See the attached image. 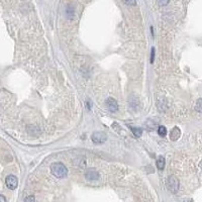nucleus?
<instances>
[{
    "label": "nucleus",
    "mask_w": 202,
    "mask_h": 202,
    "mask_svg": "<svg viewBox=\"0 0 202 202\" xmlns=\"http://www.w3.org/2000/svg\"><path fill=\"white\" fill-rule=\"evenodd\" d=\"M51 172L57 178H65L68 174V170L62 163H54L51 165Z\"/></svg>",
    "instance_id": "nucleus-1"
},
{
    "label": "nucleus",
    "mask_w": 202,
    "mask_h": 202,
    "mask_svg": "<svg viewBox=\"0 0 202 202\" xmlns=\"http://www.w3.org/2000/svg\"><path fill=\"white\" fill-rule=\"evenodd\" d=\"M166 184H167V187L171 192L177 193L179 189V181L177 178L174 177V176H169L167 178V181H166Z\"/></svg>",
    "instance_id": "nucleus-2"
},
{
    "label": "nucleus",
    "mask_w": 202,
    "mask_h": 202,
    "mask_svg": "<svg viewBox=\"0 0 202 202\" xmlns=\"http://www.w3.org/2000/svg\"><path fill=\"white\" fill-rule=\"evenodd\" d=\"M107 140V135L102 131H96L92 134V140L94 144H103Z\"/></svg>",
    "instance_id": "nucleus-3"
},
{
    "label": "nucleus",
    "mask_w": 202,
    "mask_h": 202,
    "mask_svg": "<svg viewBox=\"0 0 202 202\" xmlns=\"http://www.w3.org/2000/svg\"><path fill=\"white\" fill-rule=\"evenodd\" d=\"M5 183H6V186L11 190H14L15 188L17 187V178L13 175H9L7 176L6 179H5Z\"/></svg>",
    "instance_id": "nucleus-4"
},
{
    "label": "nucleus",
    "mask_w": 202,
    "mask_h": 202,
    "mask_svg": "<svg viewBox=\"0 0 202 202\" xmlns=\"http://www.w3.org/2000/svg\"><path fill=\"white\" fill-rule=\"evenodd\" d=\"M106 107L108 108V110H110L111 112H115L117 111V109H118V105H117V101L115 99L111 98V97H109V98H107L106 100Z\"/></svg>",
    "instance_id": "nucleus-5"
},
{
    "label": "nucleus",
    "mask_w": 202,
    "mask_h": 202,
    "mask_svg": "<svg viewBox=\"0 0 202 202\" xmlns=\"http://www.w3.org/2000/svg\"><path fill=\"white\" fill-rule=\"evenodd\" d=\"M85 178L87 180H97L99 179V174L95 169H88L85 172Z\"/></svg>",
    "instance_id": "nucleus-6"
},
{
    "label": "nucleus",
    "mask_w": 202,
    "mask_h": 202,
    "mask_svg": "<svg viewBox=\"0 0 202 202\" xmlns=\"http://www.w3.org/2000/svg\"><path fill=\"white\" fill-rule=\"evenodd\" d=\"M180 134H181L180 129H179L177 126H175L172 130H171L170 139L172 140H177L179 137H180Z\"/></svg>",
    "instance_id": "nucleus-7"
},
{
    "label": "nucleus",
    "mask_w": 202,
    "mask_h": 202,
    "mask_svg": "<svg viewBox=\"0 0 202 202\" xmlns=\"http://www.w3.org/2000/svg\"><path fill=\"white\" fill-rule=\"evenodd\" d=\"M129 102L130 106H132V107H137L139 105V99H137V97H135L134 95H130Z\"/></svg>",
    "instance_id": "nucleus-8"
},
{
    "label": "nucleus",
    "mask_w": 202,
    "mask_h": 202,
    "mask_svg": "<svg viewBox=\"0 0 202 202\" xmlns=\"http://www.w3.org/2000/svg\"><path fill=\"white\" fill-rule=\"evenodd\" d=\"M164 167H165V159H164V157L161 156L157 160V168L159 170H163Z\"/></svg>",
    "instance_id": "nucleus-9"
},
{
    "label": "nucleus",
    "mask_w": 202,
    "mask_h": 202,
    "mask_svg": "<svg viewBox=\"0 0 202 202\" xmlns=\"http://www.w3.org/2000/svg\"><path fill=\"white\" fill-rule=\"evenodd\" d=\"M66 14H67V16L69 18H73L74 16V8L71 5H69L67 7V9H66Z\"/></svg>",
    "instance_id": "nucleus-10"
},
{
    "label": "nucleus",
    "mask_w": 202,
    "mask_h": 202,
    "mask_svg": "<svg viewBox=\"0 0 202 202\" xmlns=\"http://www.w3.org/2000/svg\"><path fill=\"white\" fill-rule=\"evenodd\" d=\"M131 131L135 137H140L143 134V130L140 129H137V127H131Z\"/></svg>",
    "instance_id": "nucleus-11"
},
{
    "label": "nucleus",
    "mask_w": 202,
    "mask_h": 202,
    "mask_svg": "<svg viewBox=\"0 0 202 202\" xmlns=\"http://www.w3.org/2000/svg\"><path fill=\"white\" fill-rule=\"evenodd\" d=\"M195 109H196V111L199 112V113H202V98L198 99L197 102H196Z\"/></svg>",
    "instance_id": "nucleus-12"
},
{
    "label": "nucleus",
    "mask_w": 202,
    "mask_h": 202,
    "mask_svg": "<svg viewBox=\"0 0 202 202\" xmlns=\"http://www.w3.org/2000/svg\"><path fill=\"white\" fill-rule=\"evenodd\" d=\"M158 134H159V135H161V137H165L166 134H167V129H166L165 126H159V129H158Z\"/></svg>",
    "instance_id": "nucleus-13"
},
{
    "label": "nucleus",
    "mask_w": 202,
    "mask_h": 202,
    "mask_svg": "<svg viewBox=\"0 0 202 202\" xmlns=\"http://www.w3.org/2000/svg\"><path fill=\"white\" fill-rule=\"evenodd\" d=\"M123 2H124L125 4H127V5H132V6L137 4V1H135V0H123Z\"/></svg>",
    "instance_id": "nucleus-14"
},
{
    "label": "nucleus",
    "mask_w": 202,
    "mask_h": 202,
    "mask_svg": "<svg viewBox=\"0 0 202 202\" xmlns=\"http://www.w3.org/2000/svg\"><path fill=\"white\" fill-rule=\"evenodd\" d=\"M158 3H159L161 6H164V5H167L169 3V0H158Z\"/></svg>",
    "instance_id": "nucleus-15"
},
{
    "label": "nucleus",
    "mask_w": 202,
    "mask_h": 202,
    "mask_svg": "<svg viewBox=\"0 0 202 202\" xmlns=\"http://www.w3.org/2000/svg\"><path fill=\"white\" fill-rule=\"evenodd\" d=\"M35 196H29V197L24 199V201H35Z\"/></svg>",
    "instance_id": "nucleus-16"
},
{
    "label": "nucleus",
    "mask_w": 202,
    "mask_h": 202,
    "mask_svg": "<svg viewBox=\"0 0 202 202\" xmlns=\"http://www.w3.org/2000/svg\"><path fill=\"white\" fill-rule=\"evenodd\" d=\"M154 58H155V48H152V58H151V62H154Z\"/></svg>",
    "instance_id": "nucleus-17"
},
{
    "label": "nucleus",
    "mask_w": 202,
    "mask_h": 202,
    "mask_svg": "<svg viewBox=\"0 0 202 202\" xmlns=\"http://www.w3.org/2000/svg\"><path fill=\"white\" fill-rule=\"evenodd\" d=\"M5 201H6V199H5L4 196L0 195V202H5Z\"/></svg>",
    "instance_id": "nucleus-18"
},
{
    "label": "nucleus",
    "mask_w": 202,
    "mask_h": 202,
    "mask_svg": "<svg viewBox=\"0 0 202 202\" xmlns=\"http://www.w3.org/2000/svg\"><path fill=\"white\" fill-rule=\"evenodd\" d=\"M200 168L202 169V161H201V162H200Z\"/></svg>",
    "instance_id": "nucleus-19"
}]
</instances>
